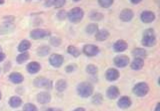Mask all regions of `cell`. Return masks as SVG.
<instances>
[{"mask_svg":"<svg viewBox=\"0 0 160 111\" xmlns=\"http://www.w3.org/2000/svg\"><path fill=\"white\" fill-rule=\"evenodd\" d=\"M156 37L154 34V31L152 29H146L142 35L141 44L144 47H152L156 44Z\"/></svg>","mask_w":160,"mask_h":111,"instance_id":"1","label":"cell"},{"mask_svg":"<svg viewBox=\"0 0 160 111\" xmlns=\"http://www.w3.org/2000/svg\"><path fill=\"white\" fill-rule=\"evenodd\" d=\"M93 86L88 82H82L77 86V92L78 95L83 98L91 96L93 92Z\"/></svg>","mask_w":160,"mask_h":111,"instance_id":"2","label":"cell"},{"mask_svg":"<svg viewBox=\"0 0 160 111\" xmlns=\"http://www.w3.org/2000/svg\"><path fill=\"white\" fill-rule=\"evenodd\" d=\"M84 16V11L79 7H75L71 9L67 14V17L72 23L79 22Z\"/></svg>","mask_w":160,"mask_h":111,"instance_id":"3","label":"cell"},{"mask_svg":"<svg viewBox=\"0 0 160 111\" xmlns=\"http://www.w3.org/2000/svg\"><path fill=\"white\" fill-rule=\"evenodd\" d=\"M149 87L147 83L141 82L137 83L132 88V92L138 97H142L145 96L149 92Z\"/></svg>","mask_w":160,"mask_h":111,"instance_id":"4","label":"cell"},{"mask_svg":"<svg viewBox=\"0 0 160 111\" xmlns=\"http://www.w3.org/2000/svg\"><path fill=\"white\" fill-rule=\"evenodd\" d=\"M33 85L38 88L51 89L52 87V81L44 77H38L33 80Z\"/></svg>","mask_w":160,"mask_h":111,"instance_id":"5","label":"cell"},{"mask_svg":"<svg viewBox=\"0 0 160 111\" xmlns=\"http://www.w3.org/2000/svg\"><path fill=\"white\" fill-rule=\"evenodd\" d=\"M51 34L50 32L48 30L43 29H34L30 32V37L31 39L34 40L42 39L49 36Z\"/></svg>","mask_w":160,"mask_h":111,"instance_id":"6","label":"cell"},{"mask_svg":"<svg viewBox=\"0 0 160 111\" xmlns=\"http://www.w3.org/2000/svg\"><path fill=\"white\" fill-rule=\"evenodd\" d=\"M49 62L54 67L58 68L64 62V57L59 54H52L49 57Z\"/></svg>","mask_w":160,"mask_h":111,"instance_id":"7","label":"cell"},{"mask_svg":"<svg viewBox=\"0 0 160 111\" xmlns=\"http://www.w3.org/2000/svg\"><path fill=\"white\" fill-rule=\"evenodd\" d=\"M113 62L116 67L122 68L128 65L129 63V58L126 55L121 54L116 56L113 59Z\"/></svg>","mask_w":160,"mask_h":111,"instance_id":"8","label":"cell"},{"mask_svg":"<svg viewBox=\"0 0 160 111\" xmlns=\"http://www.w3.org/2000/svg\"><path fill=\"white\" fill-rule=\"evenodd\" d=\"M82 52L88 57H94L99 52V47L94 44H86L82 48Z\"/></svg>","mask_w":160,"mask_h":111,"instance_id":"9","label":"cell"},{"mask_svg":"<svg viewBox=\"0 0 160 111\" xmlns=\"http://www.w3.org/2000/svg\"><path fill=\"white\" fill-rule=\"evenodd\" d=\"M119 77V71L114 68H109L105 72L106 79L110 82L116 80Z\"/></svg>","mask_w":160,"mask_h":111,"instance_id":"10","label":"cell"},{"mask_svg":"<svg viewBox=\"0 0 160 111\" xmlns=\"http://www.w3.org/2000/svg\"><path fill=\"white\" fill-rule=\"evenodd\" d=\"M128 44L127 42L123 39H119L116 41L113 44V50L116 52H121L128 49Z\"/></svg>","mask_w":160,"mask_h":111,"instance_id":"11","label":"cell"},{"mask_svg":"<svg viewBox=\"0 0 160 111\" xmlns=\"http://www.w3.org/2000/svg\"><path fill=\"white\" fill-rule=\"evenodd\" d=\"M133 11L128 8H126L122 10L119 14V18L123 22H129L133 18Z\"/></svg>","mask_w":160,"mask_h":111,"instance_id":"12","label":"cell"},{"mask_svg":"<svg viewBox=\"0 0 160 111\" xmlns=\"http://www.w3.org/2000/svg\"><path fill=\"white\" fill-rule=\"evenodd\" d=\"M155 14L152 11H144L142 12L140 16L141 20L144 23L152 22L155 19Z\"/></svg>","mask_w":160,"mask_h":111,"instance_id":"13","label":"cell"},{"mask_svg":"<svg viewBox=\"0 0 160 111\" xmlns=\"http://www.w3.org/2000/svg\"><path fill=\"white\" fill-rule=\"evenodd\" d=\"M41 69V65L36 61H32L26 65V70L29 74H36Z\"/></svg>","mask_w":160,"mask_h":111,"instance_id":"14","label":"cell"},{"mask_svg":"<svg viewBox=\"0 0 160 111\" xmlns=\"http://www.w3.org/2000/svg\"><path fill=\"white\" fill-rule=\"evenodd\" d=\"M37 101L42 104H48L51 101V96L50 94L46 92H41L37 95Z\"/></svg>","mask_w":160,"mask_h":111,"instance_id":"15","label":"cell"},{"mask_svg":"<svg viewBox=\"0 0 160 111\" xmlns=\"http://www.w3.org/2000/svg\"><path fill=\"white\" fill-rule=\"evenodd\" d=\"M119 95V90L117 86L111 85L108 87L106 91V95L110 99H115Z\"/></svg>","mask_w":160,"mask_h":111,"instance_id":"16","label":"cell"},{"mask_svg":"<svg viewBox=\"0 0 160 111\" xmlns=\"http://www.w3.org/2000/svg\"><path fill=\"white\" fill-rule=\"evenodd\" d=\"M131 105V100L128 96H122L118 101V105L122 109H126Z\"/></svg>","mask_w":160,"mask_h":111,"instance_id":"17","label":"cell"},{"mask_svg":"<svg viewBox=\"0 0 160 111\" xmlns=\"http://www.w3.org/2000/svg\"><path fill=\"white\" fill-rule=\"evenodd\" d=\"M9 79L13 84H19L22 82V81L24 80V77L21 73L18 72H14L9 74Z\"/></svg>","mask_w":160,"mask_h":111,"instance_id":"18","label":"cell"},{"mask_svg":"<svg viewBox=\"0 0 160 111\" xmlns=\"http://www.w3.org/2000/svg\"><path fill=\"white\" fill-rule=\"evenodd\" d=\"M109 36V32L108 30L102 29L98 30L95 34V38L98 41H104L106 40Z\"/></svg>","mask_w":160,"mask_h":111,"instance_id":"19","label":"cell"},{"mask_svg":"<svg viewBox=\"0 0 160 111\" xmlns=\"http://www.w3.org/2000/svg\"><path fill=\"white\" fill-rule=\"evenodd\" d=\"M144 62L143 59L141 58H134L131 63L130 67L132 70H138L142 68L144 66Z\"/></svg>","mask_w":160,"mask_h":111,"instance_id":"20","label":"cell"},{"mask_svg":"<svg viewBox=\"0 0 160 111\" xmlns=\"http://www.w3.org/2000/svg\"><path fill=\"white\" fill-rule=\"evenodd\" d=\"M31 46V43L29 41L24 39L20 42L18 46V50L20 52H26L29 49H30Z\"/></svg>","mask_w":160,"mask_h":111,"instance_id":"21","label":"cell"},{"mask_svg":"<svg viewBox=\"0 0 160 111\" xmlns=\"http://www.w3.org/2000/svg\"><path fill=\"white\" fill-rule=\"evenodd\" d=\"M22 99L18 96H12L9 100V105L12 108H17L22 104Z\"/></svg>","mask_w":160,"mask_h":111,"instance_id":"22","label":"cell"},{"mask_svg":"<svg viewBox=\"0 0 160 111\" xmlns=\"http://www.w3.org/2000/svg\"><path fill=\"white\" fill-rule=\"evenodd\" d=\"M132 54L134 57V58L143 59L146 57V52L144 49L141 47H136L132 50Z\"/></svg>","mask_w":160,"mask_h":111,"instance_id":"23","label":"cell"},{"mask_svg":"<svg viewBox=\"0 0 160 111\" xmlns=\"http://www.w3.org/2000/svg\"><path fill=\"white\" fill-rule=\"evenodd\" d=\"M56 89L59 92H62L64 91L67 87V82L65 79H59L55 85Z\"/></svg>","mask_w":160,"mask_h":111,"instance_id":"24","label":"cell"},{"mask_svg":"<svg viewBox=\"0 0 160 111\" xmlns=\"http://www.w3.org/2000/svg\"><path fill=\"white\" fill-rule=\"evenodd\" d=\"M14 29V26L11 22H5V23L0 27L1 34H5L11 32Z\"/></svg>","mask_w":160,"mask_h":111,"instance_id":"25","label":"cell"},{"mask_svg":"<svg viewBox=\"0 0 160 111\" xmlns=\"http://www.w3.org/2000/svg\"><path fill=\"white\" fill-rule=\"evenodd\" d=\"M50 47L48 46H42L39 47L36 51L37 54L40 57H44L49 54L50 52Z\"/></svg>","mask_w":160,"mask_h":111,"instance_id":"26","label":"cell"},{"mask_svg":"<svg viewBox=\"0 0 160 111\" xmlns=\"http://www.w3.org/2000/svg\"><path fill=\"white\" fill-rule=\"evenodd\" d=\"M29 58V54L28 52H21L19 54H18L16 57V60L18 64H21L26 61H27Z\"/></svg>","mask_w":160,"mask_h":111,"instance_id":"27","label":"cell"},{"mask_svg":"<svg viewBox=\"0 0 160 111\" xmlns=\"http://www.w3.org/2000/svg\"><path fill=\"white\" fill-rule=\"evenodd\" d=\"M89 18L94 21H99L104 17V15L98 11H91L89 14Z\"/></svg>","mask_w":160,"mask_h":111,"instance_id":"28","label":"cell"},{"mask_svg":"<svg viewBox=\"0 0 160 111\" xmlns=\"http://www.w3.org/2000/svg\"><path fill=\"white\" fill-rule=\"evenodd\" d=\"M67 52L74 57H78L81 54V52L79 49L74 46H69L67 48Z\"/></svg>","mask_w":160,"mask_h":111,"instance_id":"29","label":"cell"},{"mask_svg":"<svg viewBox=\"0 0 160 111\" xmlns=\"http://www.w3.org/2000/svg\"><path fill=\"white\" fill-rule=\"evenodd\" d=\"M85 31L89 34H92L94 33H96L98 31V25L96 23L89 24L86 27Z\"/></svg>","mask_w":160,"mask_h":111,"instance_id":"30","label":"cell"},{"mask_svg":"<svg viewBox=\"0 0 160 111\" xmlns=\"http://www.w3.org/2000/svg\"><path fill=\"white\" fill-rule=\"evenodd\" d=\"M86 71L90 75H94L98 72V67L94 64H89L86 66Z\"/></svg>","mask_w":160,"mask_h":111,"instance_id":"31","label":"cell"},{"mask_svg":"<svg viewBox=\"0 0 160 111\" xmlns=\"http://www.w3.org/2000/svg\"><path fill=\"white\" fill-rule=\"evenodd\" d=\"M103 97L101 94H95L92 98V102L95 105H99L102 102Z\"/></svg>","mask_w":160,"mask_h":111,"instance_id":"32","label":"cell"},{"mask_svg":"<svg viewBox=\"0 0 160 111\" xmlns=\"http://www.w3.org/2000/svg\"><path fill=\"white\" fill-rule=\"evenodd\" d=\"M113 0H98L99 5L104 8L109 7L113 4Z\"/></svg>","mask_w":160,"mask_h":111,"instance_id":"33","label":"cell"},{"mask_svg":"<svg viewBox=\"0 0 160 111\" xmlns=\"http://www.w3.org/2000/svg\"><path fill=\"white\" fill-rule=\"evenodd\" d=\"M49 42L54 47H58L61 44V39L58 37H51L50 38Z\"/></svg>","mask_w":160,"mask_h":111,"instance_id":"34","label":"cell"},{"mask_svg":"<svg viewBox=\"0 0 160 111\" xmlns=\"http://www.w3.org/2000/svg\"><path fill=\"white\" fill-rule=\"evenodd\" d=\"M23 111H38V109L34 104L28 103L24 105Z\"/></svg>","mask_w":160,"mask_h":111,"instance_id":"35","label":"cell"},{"mask_svg":"<svg viewBox=\"0 0 160 111\" xmlns=\"http://www.w3.org/2000/svg\"><path fill=\"white\" fill-rule=\"evenodd\" d=\"M67 14H68V12L64 9H61L56 14V17L59 20L62 21L67 17Z\"/></svg>","mask_w":160,"mask_h":111,"instance_id":"36","label":"cell"},{"mask_svg":"<svg viewBox=\"0 0 160 111\" xmlns=\"http://www.w3.org/2000/svg\"><path fill=\"white\" fill-rule=\"evenodd\" d=\"M66 4L65 0H55L53 1V6L56 8H59L64 6V5Z\"/></svg>","mask_w":160,"mask_h":111,"instance_id":"37","label":"cell"},{"mask_svg":"<svg viewBox=\"0 0 160 111\" xmlns=\"http://www.w3.org/2000/svg\"><path fill=\"white\" fill-rule=\"evenodd\" d=\"M76 69V65L74 64H69L66 66L65 71L67 73H71L72 72Z\"/></svg>","mask_w":160,"mask_h":111,"instance_id":"38","label":"cell"},{"mask_svg":"<svg viewBox=\"0 0 160 111\" xmlns=\"http://www.w3.org/2000/svg\"><path fill=\"white\" fill-rule=\"evenodd\" d=\"M44 6L46 7H49L53 6V1L52 0H48L44 2Z\"/></svg>","mask_w":160,"mask_h":111,"instance_id":"39","label":"cell"},{"mask_svg":"<svg viewBox=\"0 0 160 111\" xmlns=\"http://www.w3.org/2000/svg\"><path fill=\"white\" fill-rule=\"evenodd\" d=\"M6 58V55L4 53L0 54V62L3 61Z\"/></svg>","mask_w":160,"mask_h":111,"instance_id":"40","label":"cell"},{"mask_svg":"<svg viewBox=\"0 0 160 111\" xmlns=\"http://www.w3.org/2000/svg\"><path fill=\"white\" fill-rule=\"evenodd\" d=\"M130 2L132 3V4H138L139 2H141V0H131Z\"/></svg>","mask_w":160,"mask_h":111,"instance_id":"41","label":"cell"},{"mask_svg":"<svg viewBox=\"0 0 160 111\" xmlns=\"http://www.w3.org/2000/svg\"><path fill=\"white\" fill-rule=\"evenodd\" d=\"M154 111H160V106H159V103L158 102L156 107H155V109H154Z\"/></svg>","mask_w":160,"mask_h":111,"instance_id":"42","label":"cell"},{"mask_svg":"<svg viewBox=\"0 0 160 111\" xmlns=\"http://www.w3.org/2000/svg\"><path fill=\"white\" fill-rule=\"evenodd\" d=\"M46 111H59V110L58 109H54V108H49Z\"/></svg>","mask_w":160,"mask_h":111,"instance_id":"43","label":"cell"},{"mask_svg":"<svg viewBox=\"0 0 160 111\" xmlns=\"http://www.w3.org/2000/svg\"><path fill=\"white\" fill-rule=\"evenodd\" d=\"M72 111H85V109L84 108H82V107H78V108L74 109Z\"/></svg>","mask_w":160,"mask_h":111,"instance_id":"44","label":"cell"},{"mask_svg":"<svg viewBox=\"0 0 160 111\" xmlns=\"http://www.w3.org/2000/svg\"><path fill=\"white\" fill-rule=\"evenodd\" d=\"M4 3V1H2V0L0 1V4H2Z\"/></svg>","mask_w":160,"mask_h":111,"instance_id":"45","label":"cell"},{"mask_svg":"<svg viewBox=\"0 0 160 111\" xmlns=\"http://www.w3.org/2000/svg\"><path fill=\"white\" fill-rule=\"evenodd\" d=\"M1 53H2V49L1 46H0V54H1Z\"/></svg>","mask_w":160,"mask_h":111,"instance_id":"46","label":"cell"},{"mask_svg":"<svg viewBox=\"0 0 160 111\" xmlns=\"http://www.w3.org/2000/svg\"><path fill=\"white\" fill-rule=\"evenodd\" d=\"M1 97H2V95H1V91H0V100H1Z\"/></svg>","mask_w":160,"mask_h":111,"instance_id":"47","label":"cell"},{"mask_svg":"<svg viewBox=\"0 0 160 111\" xmlns=\"http://www.w3.org/2000/svg\"><path fill=\"white\" fill-rule=\"evenodd\" d=\"M0 72H1V68H0Z\"/></svg>","mask_w":160,"mask_h":111,"instance_id":"48","label":"cell"}]
</instances>
